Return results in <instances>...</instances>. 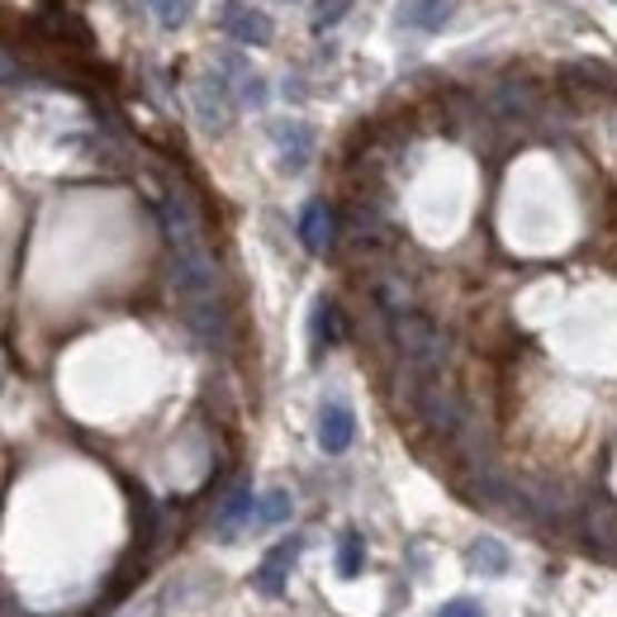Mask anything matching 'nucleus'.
<instances>
[{"mask_svg": "<svg viewBox=\"0 0 617 617\" xmlns=\"http://www.w3.org/2000/svg\"><path fill=\"white\" fill-rule=\"evenodd\" d=\"M395 342L404 351V366L414 370V376H442L447 370V357H451V342H447V332L437 328L428 314H418V309H404L395 314Z\"/></svg>", "mask_w": 617, "mask_h": 617, "instance_id": "1", "label": "nucleus"}, {"mask_svg": "<svg viewBox=\"0 0 617 617\" xmlns=\"http://www.w3.org/2000/svg\"><path fill=\"white\" fill-rule=\"evenodd\" d=\"M233 100H238L233 86H228L219 72L190 81V105H196V119L205 123L209 133H223L228 123H233Z\"/></svg>", "mask_w": 617, "mask_h": 617, "instance_id": "2", "label": "nucleus"}, {"mask_svg": "<svg viewBox=\"0 0 617 617\" xmlns=\"http://www.w3.org/2000/svg\"><path fill=\"white\" fill-rule=\"evenodd\" d=\"M219 24H223V33H233V39L247 43V48H252V43H257V48L271 43V33H276L271 14H261L257 6H242V0H223Z\"/></svg>", "mask_w": 617, "mask_h": 617, "instance_id": "3", "label": "nucleus"}, {"mask_svg": "<svg viewBox=\"0 0 617 617\" xmlns=\"http://www.w3.org/2000/svg\"><path fill=\"white\" fill-rule=\"evenodd\" d=\"M299 551H305V537L280 541L276 551H271L267 560H261V570L252 575V589H257V594H267V598H280V594H286V579H290V570H295Z\"/></svg>", "mask_w": 617, "mask_h": 617, "instance_id": "4", "label": "nucleus"}, {"mask_svg": "<svg viewBox=\"0 0 617 617\" xmlns=\"http://www.w3.org/2000/svg\"><path fill=\"white\" fill-rule=\"evenodd\" d=\"M215 72H219L228 86H233L238 105H247V110H261V105H267V77L252 72V67H247V62L238 58V52H223Z\"/></svg>", "mask_w": 617, "mask_h": 617, "instance_id": "5", "label": "nucleus"}, {"mask_svg": "<svg viewBox=\"0 0 617 617\" xmlns=\"http://www.w3.org/2000/svg\"><path fill=\"white\" fill-rule=\"evenodd\" d=\"M351 437H357V414H351L347 399H328L324 414H319V447L328 456H342L351 447Z\"/></svg>", "mask_w": 617, "mask_h": 617, "instance_id": "6", "label": "nucleus"}, {"mask_svg": "<svg viewBox=\"0 0 617 617\" xmlns=\"http://www.w3.org/2000/svg\"><path fill=\"white\" fill-rule=\"evenodd\" d=\"M276 148H280V171H305L314 157V129L309 123H276L271 129Z\"/></svg>", "mask_w": 617, "mask_h": 617, "instance_id": "7", "label": "nucleus"}, {"mask_svg": "<svg viewBox=\"0 0 617 617\" xmlns=\"http://www.w3.org/2000/svg\"><path fill=\"white\" fill-rule=\"evenodd\" d=\"M447 20H451V0H399V6H395V24L399 29L437 33Z\"/></svg>", "mask_w": 617, "mask_h": 617, "instance_id": "8", "label": "nucleus"}, {"mask_svg": "<svg viewBox=\"0 0 617 617\" xmlns=\"http://www.w3.org/2000/svg\"><path fill=\"white\" fill-rule=\"evenodd\" d=\"M332 233H338V219H332L328 200H309L305 215H299V242H305L309 252H328Z\"/></svg>", "mask_w": 617, "mask_h": 617, "instance_id": "9", "label": "nucleus"}, {"mask_svg": "<svg viewBox=\"0 0 617 617\" xmlns=\"http://www.w3.org/2000/svg\"><path fill=\"white\" fill-rule=\"evenodd\" d=\"M252 508H257V499H252V485H238L233 494L223 499V508H219V518H215V537L219 541H233L247 523H252Z\"/></svg>", "mask_w": 617, "mask_h": 617, "instance_id": "10", "label": "nucleus"}, {"mask_svg": "<svg viewBox=\"0 0 617 617\" xmlns=\"http://www.w3.org/2000/svg\"><path fill=\"white\" fill-rule=\"evenodd\" d=\"M508 546L499 541V537H475L470 541V551H466V566L475 570V575H489V579H499V575H508Z\"/></svg>", "mask_w": 617, "mask_h": 617, "instance_id": "11", "label": "nucleus"}, {"mask_svg": "<svg viewBox=\"0 0 617 617\" xmlns=\"http://www.w3.org/2000/svg\"><path fill=\"white\" fill-rule=\"evenodd\" d=\"M338 338V309H332V299H314V314H309V347L314 357H324V347Z\"/></svg>", "mask_w": 617, "mask_h": 617, "instance_id": "12", "label": "nucleus"}, {"mask_svg": "<svg viewBox=\"0 0 617 617\" xmlns=\"http://www.w3.org/2000/svg\"><path fill=\"white\" fill-rule=\"evenodd\" d=\"M290 514H295V499L286 489H271V494H261V499H257L252 527H280V523H290Z\"/></svg>", "mask_w": 617, "mask_h": 617, "instance_id": "13", "label": "nucleus"}, {"mask_svg": "<svg viewBox=\"0 0 617 617\" xmlns=\"http://www.w3.org/2000/svg\"><path fill=\"white\" fill-rule=\"evenodd\" d=\"M366 570V541L361 533H342V546H338V575L342 579H357Z\"/></svg>", "mask_w": 617, "mask_h": 617, "instance_id": "14", "label": "nucleus"}, {"mask_svg": "<svg viewBox=\"0 0 617 617\" xmlns=\"http://www.w3.org/2000/svg\"><path fill=\"white\" fill-rule=\"evenodd\" d=\"M148 6H152L157 24H162L167 33H171V29H181V24L190 20V14H196V0H148Z\"/></svg>", "mask_w": 617, "mask_h": 617, "instance_id": "15", "label": "nucleus"}, {"mask_svg": "<svg viewBox=\"0 0 617 617\" xmlns=\"http://www.w3.org/2000/svg\"><path fill=\"white\" fill-rule=\"evenodd\" d=\"M347 10H351V0H319V6H314V29H319V33L332 29Z\"/></svg>", "mask_w": 617, "mask_h": 617, "instance_id": "16", "label": "nucleus"}, {"mask_svg": "<svg viewBox=\"0 0 617 617\" xmlns=\"http://www.w3.org/2000/svg\"><path fill=\"white\" fill-rule=\"evenodd\" d=\"M432 617H485V613H480V604H475V598H451V604H442Z\"/></svg>", "mask_w": 617, "mask_h": 617, "instance_id": "17", "label": "nucleus"}, {"mask_svg": "<svg viewBox=\"0 0 617 617\" xmlns=\"http://www.w3.org/2000/svg\"><path fill=\"white\" fill-rule=\"evenodd\" d=\"M613 6H617V0H613Z\"/></svg>", "mask_w": 617, "mask_h": 617, "instance_id": "18", "label": "nucleus"}]
</instances>
